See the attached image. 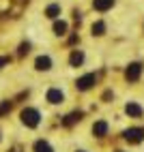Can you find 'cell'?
<instances>
[{"label": "cell", "instance_id": "obj_1", "mask_svg": "<svg viewBox=\"0 0 144 152\" xmlns=\"http://www.w3.org/2000/svg\"><path fill=\"white\" fill-rule=\"evenodd\" d=\"M39 111L37 109H32V107H26L24 111H22V122L26 124V126H37L39 124Z\"/></svg>", "mask_w": 144, "mask_h": 152}, {"label": "cell", "instance_id": "obj_2", "mask_svg": "<svg viewBox=\"0 0 144 152\" xmlns=\"http://www.w3.org/2000/svg\"><path fill=\"white\" fill-rule=\"evenodd\" d=\"M142 73V64L140 62H131L125 71V77H127V82H138V77Z\"/></svg>", "mask_w": 144, "mask_h": 152}, {"label": "cell", "instance_id": "obj_3", "mask_svg": "<svg viewBox=\"0 0 144 152\" xmlns=\"http://www.w3.org/2000/svg\"><path fill=\"white\" fill-rule=\"evenodd\" d=\"M125 139L129 144H140L144 139V129H127L125 131Z\"/></svg>", "mask_w": 144, "mask_h": 152}, {"label": "cell", "instance_id": "obj_4", "mask_svg": "<svg viewBox=\"0 0 144 152\" xmlns=\"http://www.w3.org/2000/svg\"><path fill=\"white\" fill-rule=\"evenodd\" d=\"M95 82H97V75H84V77H80L78 79V90H88V88H92V86H95Z\"/></svg>", "mask_w": 144, "mask_h": 152}, {"label": "cell", "instance_id": "obj_5", "mask_svg": "<svg viewBox=\"0 0 144 152\" xmlns=\"http://www.w3.org/2000/svg\"><path fill=\"white\" fill-rule=\"evenodd\" d=\"M63 99H65V94L60 92L58 88H52V90H49V92H47V101H49V103H54V105L63 103Z\"/></svg>", "mask_w": 144, "mask_h": 152}, {"label": "cell", "instance_id": "obj_6", "mask_svg": "<svg viewBox=\"0 0 144 152\" xmlns=\"http://www.w3.org/2000/svg\"><path fill=\"white\" fill-rule=\"evenodd\" d=\"M35 66L39 71H47V69H52V60H49V56H39L35 60Z\"/></svg>", "mask_w": 144, "mask_h": 152}, {"label": "cell", "instance_id": "obj_7", "mask_svg": "<svg viewBox=\"0 0 144 152\" xmlns=\"http://www.w3.org/2000/svg\"><path fill=\"white\" fill-rule=\"evenodd\" d=\"M125 111H127V114H129L131 118H140V116H142V107H140L138 103H127Z\"/></svg>", "mask_w": 144, "mask_h": 152}, {"label": "cell", "instance_id": "obj_8", "mask_svg": "<svg viewBox=\"0 0 144 152\" xmlns=\"http://www.w3.org/2000/svg\"><path fill=\"white\" fill-rule=\"evenodd\" d=\"M92 133H95L97 137H103V135L108 133V122H103V120L95 122V126H92Z\"/></svg>", "mask_w": 144, "mask_h": 152}, {"label": "cell", "instance_id": "obj_9", "mask_svg": "<svg viewBox=\"0 0 144 152\" xmlns=\"http://www.w3.org/2000/svg\"><path fill=\"white\" fill-rule=\"evenodd\" d=\"M112 4H114V0H95V2H92V7H95L97 11H108Z\"/></svg>", "mask_w": 144, "mask_h": 152}, {"label": "cell", "instance_id": "obj_10", "mask_svg": "<svg viewBox=\"0 0 144 152\" xmlns=\"http://www.w3.org/2000/svg\"><path fill=\"white\" fill-rule=\"evenodd\" d=\"M69 62H71V66H80L82 62H84V54H82V52H73L71 58H69Z\"/></svg>", "mask_w": 144, "mask_h": 152}, {"label": "cell", "instance_id": "obj_11", "mask_svg": "<svg viewBox=\"0 0 144 152\" xmlns=\"http://www.w3.org/2000/svg\"><path fill=\"white\" fill-rule=\"evenodd\" d=\"M78 120H82V111H73V114H69V116L63 120V122H65L67 126H71V124H75Z\"/></svg>", "mask_w": 144, "mask_h": 152}, {"label": "cell", "instance_id": "obj_12", "mask_svg": "<svg viewBox=\"0 0 144 152\" xmlns=\"http://www.w3.org/2000/svg\"><path fill=\"white\" fill-rule=\"evenodd\" d=\"M35 152H54V150H52V146H49L47 141H43V139H39L37 144H35Z\"/></svg>", "mask_w": 144, "mask_h": 152}, {"label": "cell", "instance_id": "obj_13", "mask_svg": "<svg viewBox=\"0 0 144 152\" xmlns=\"http://www.w3.org/2000/svg\"><path fill=\"white\" fill-rule=\"evenodd\" d=\"M103 32H106V24H103V22H97V24H92V34H95V37H101Z\"/></svg>", "mask_w": 144, "mask_h": 152}, {"label": "cell", "instance_id": "obj_14", "mask_svg": "<svg viewBox=\"0 0 144 152\" xmlns=\"http://www.w3.org/2000/svg\"><path fill=\"white\" fill-rule=\"evenodd\" d=\"M54 32H56L58 37H60V34H65V32H67V24L63 22V19H60V22H56V24H54Z\"/></svg>", "mask_w": 144, "mask_h": 152}, {"label": "cell", "instance_id": "obj_15", "mask_svg": "<svg viewBox=\"0 0 144 152\" xmlns=\"http://www.w3.org/2000/svg\"><path fill=\"white\" fill-rule=\"evenodd\" d=\"M58 13H60V7H58V4H49L47 11H45L47 17H58Z\"/></svg>", "mask_w": 144, "mask_h": 152}, {"label": "cell", "instance_id": "obj_16", "mask_svg": "<svg viewBox=\"0 0 144 152\" xmlns=\"http://www.w3.org/2000/svg\"><path fill=\"white\" fill-rule=\"evenodd\" d=\"M28 52H30V45H28V43H22V45H19V52H17V54H19V56H26Z\"/></svg>", "mask_w": 144, "mask_h": 152}, {"label": "cell", "instance_id": "obj_17", "mask_svg": "<svg viewBox=\"0 0 144 152\" xmlns=\"http://www.w3.org/2000/svg\"><path fill=\"white\" fill-rule=\"evenodd\" d=\"M9 109H11V103H9V101H4V103L0 105V116H2V114H7Z\"/></svg>", "mask_w": 144, "mask_h": 152}, {"label": "cell", "instance_id": "obj_18", "mask_svg": "<svg viewBox=\"0 0 144 152\" xmlns=\"http://www.w3.org/2000/svg\"><path fill=\"white\" fill-rule=\"evenodd\" d=\"M4 64H9V58L7 56H0V69H2Z\"/></svg>", "mask_w": 144, "mask_h": 152}, {"label": "cell", "instance_id": "obj_19", "mask_svg": "<svg viewBox=\"0 0 144 152\" xmlns=\"http://www.w3.org/2000/svg\"><path fill=\"white\" fill-rule=\"evenodd\" d=\"M11 152H22V148H19V146H15V148H13Z\"/></svg>", "mask_w": 144, "mask_h": 152}, {"label": "cell", "instance_id": "obj_20", "mask_svg": "<svg viewBox=\"0 0 144 152\" xmlns=\"http://www.w3.org/2000/svg\"><path fill=\"white\" fill-rule=\"evenodd\" d=\"M80 152H84V150H80Z\"/></svg>", "mask_w": 144, "mask_h": 152}]
</instances>
